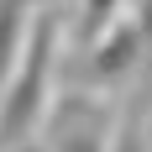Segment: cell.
Instances as JSON below:
<instances>
[{
  "label": "cell",
  "mask_w": 152,
  "mask_h": 152,
  "mask_svg": "<svg viewBox=\"0 0 152 152\" xmlns=\"http://www.w3.org/2000/svg\"><path fill=\"white\" fill-rule=\"evenodd\" d=\"M115 5H121V0H84V31L94 37V31L110 21V11H115Z\"/></svg>",
  "instance_id": "cell-3"
},
{
  "label": "cell",
  "mask_w": 152,
  "mask_h": 152,
  "mask_svg": "<svg viewBox=\"0 0 152 152\" xmlns=\"http://www.w3.org/2000/svg\"><path fill=\"white\" fill-rule=\"evenodd\" d=\"M142 37H152V0H147V11H142Z\"/></svg>",
  "instance_id": "cell-4"
},
{
  "label": "cell",
  "mask_w": 152,
  "mask_h": 152,
  "mask_svg": "<svg viewBox=\"0 0 152 152\" xmlns=\"http://www.w3.org/2000/svg\"><path fill=\"white\" fill-rule=\"evenodd\" d=\"M21 16H26V0H0V84L16 63V42H21Z\"/></svg>",
  "instance_id": "cell-2"
},
{
  "label": "cell",
  "mask_w": 152,
  "mask_h": 152,
  "mask_svg": "<svg viewBox=\"0 0 152 152\" xmlns=\"http://www.w3.org/2000/svg\"><path fill=\"white\" fill-rule=\"evenodd\" d=\"M47 74H53V16L37 21V37H31L26 58L16 68V84L5 94V105H0V147H16L37 126L42 100H47Z\"/></svg>",
  "instance_id": "cell-1"
}]
</instances>
